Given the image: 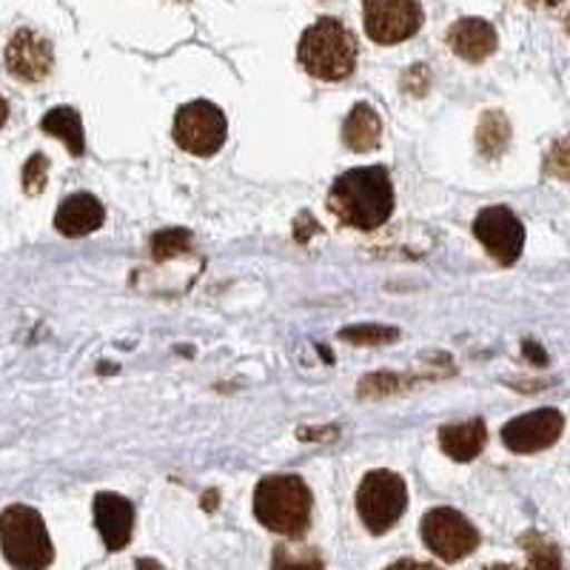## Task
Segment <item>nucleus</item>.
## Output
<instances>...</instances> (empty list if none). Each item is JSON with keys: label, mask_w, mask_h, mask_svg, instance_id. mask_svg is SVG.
Instances as JSON below:
<instances>
[{"label": "nucleus", "mask_w": 570, "mask_h": 570, "mask_svg": "<svg viewBox=\"0 0 570 570\" xmlns=\"http://www.w3.org/2000/svg\"><path fill=\"white\" fill-rule=\"evenodd\" d=\"M188 248H191V232H186V228H163V232L151 237V257H155V263L180 257Z\"/></svg>", "instance_id": "412c9836"}, {"label": "nucleus", "mask_w": 570, "mask_h": 570, "mask_svg": "<svg viewBox=\"0 0 570 570\" xmlns=\"http://www.w3.org/2000/svg\"><path fill=\"white\" fill-rule=\"evenodd\" d=\"M473 237L499 266H513L525 248V226L508 206H488L473 220Z\"/></svg>", "instance_id": "1a4fd4ad"}, {"label": "nucleus", "mask_w": 570, "mask_h": 570, "mask_svg": "<svg viewBox=\"0 0 570 570\" xmlns=\"http://www.w3.org/2000/svg\"><path fill=\"white\" fill-rule=\"evenodd\" d=\"M228 120L212 100H191L180 106L175 117V142L195 157H212L223 149Z\"/></svg>", "instance_id": "423d86ee"}, {"label": "nucleus", "mask_w": 570, "mask_h": 570, "mask_svg": "<svg viewBox=\"0 0 570 570\" xmlns=\"http://www.w3.org/2000/svg\"><path fill=\"white\" fill-rule=\"evenodd\" d=\"M488 570H517V568H511V564H491Z\"/></svg>", "instance_id": "2f4dec72"}, {"label": "nucleus", "mask_w": 570, "mask_h": 570, "mask_svg": "<svg viewBox=\"0 0 570 570\" xmlns=\"http://www.w3.org/2000/svg\"><path fill=\"white\" fill-rule=\"evenodd\" d=\"M217 505V493H206V511H214Z\"/></svg>", "instance_id": "7c9ffc66"}, {"label": "nucleus", "mask_w": 570, "mask_h": 570, "mask_svg": "<svg viewBox=\"0 0 570 570\" xmlns=\"http://www.w3.org/2000/svg\"><path fill=\"white\" fill-rule=\"evenodd\" d=\"M511 146V124L502 111H485L476 126V149L485 160H499Z\"/></svg>", "instance_id": "a211bd4d"}, {"label": "nucleus", "mask_w": 570, "mask_h": 570, "mask_svg": "<svg viewBox=\"0 0 570 570\" xmlns=\"http://www.w3.org/2000/svg\"><path fill=\"white\" fill-rule=\"evenodd\" d=\"M436 440H440V448L454 462H471L485 451L488 442V428L485 420L473 416L468 422H451V425H442L436 431Z\"/></svg>", "instance_id": "2eb2a0df"}, {"label": "nucleus", "mask_w": 570, "mask_h": 570, "mask_svg": "<svg viewBox=\"0 0 570 570\" xmlns=\"http://www.w3.org/2000/svg\"><path fill=\"white\" fill-rule=\"evenodd\" d=\"M46 180H49V160H46V155H32L27 160V166H23V191L27 195H40L46 188Z\"/></svg>", "instance_id": "b1692460"}, {"label": "nucleus", "mask_w": 570, "mask_h": 570, "mask_svg": "<svg viewBox=\"0 0 570 570\" xmlns=\"http://www.w3.org/2000/svg\"><path fill=\"white\" fill-rule=\"evenodd\" d=\"M422 542L442 562H460L480 548V531L454 508H431L422 517Z\"/></svg>", "instance_id": "0eeeda50"}, {"label": "nucleus", "mask_w": 570, "mask_h": 570, "mask_svg": "<svg viewBox=\"0 0 570 570\" xmlns=\"http://www.w3.org/2000/svg\"><path fill=\"white\" fill-rule=\"evenodd\" d=\"M137 570H163L155 559H137Z\"/></svg>", "instance_id": "c756f323"}, {"label": "nucleus", "mask_w": 570, "mask_h": 570, "mask_svg": "<svg viewBox=\"0 0 570 570\" xmlns=\"http://www.w3.org/2000/svg\"><path fill=\"white\" fill-rule=\"evenodd\" d=\"M314 497L303 476L277 473L266 476L254 488V517L266 531L285 539L305 537L312 525Z\"/></svg>", "instance_id": "f03ea898"}, {"label": "nucleus", "mask_w": 570, "mask_h": 570, "mask_svg": "<svg viewBox=\"0 0 570 570\" xmlns=\"http://www.w3.org/2000/svg\"><path fill=\"white\" fill-rule=\"evenodd\" d=\"M7 120H9V104H7V98L0 95V129L7 126Z\"/></svg>", "instance_id": "c85d7f7f"}, {"label": "nucleus", "mask_w": 570, "mask_h": 570, "mask_svg": "<svg viewBox=\"0 0 570 570\" xmlns=\"http://www.w3.org/2000/svg\"><path fill=\"white\" fill-rule=\"evenodd\" d=\"M91 513H95V528L100 531L106 551H124L135 531V505L129 499L120 493L100 491L91 502Z\"/></svg>", "instance_id": "f8f14e48"}, {"label": "nucleus", "mask_w": 570, "mask_h": 570, "mask_svg": "<svg viewBox=\"0 0 570 570\" xmlns=\"http://www.w3.org/2000/svg\"><path fill=\"white\" fill-rule=\"evenodd\" d=\"M522 548L528 553V564L522 570H564L562 553L553 542H548L539 533H525L522 537Z\"/></svg>", "instance_id": "6ab92c4d"}, {"label": "nucleus", "mask_w": 570, "mask_h": 570, "mask_svg": "<svg viewBox=\"0 0 570 570\" xmlns=\"http://www.w3.org/2000/svg\"><path fill=\"white\" fill-rule=\"evenodd\" d=\"M385 570H440V568L431 562H416V559H400V562L389 564Z\"/></svg>", "instance_id": "a878e982"}, {"label": "nucleus", "mask_w": 570, "mask_h": 570, "mask_svg": "<svg viewBox=\"0 0 570 570\" xmlns=\"http://www.w3.org/2000/svg\"><path fill=\"white\" fill-rule=\"evenodd\" d=\"M400 337V331L391 325H348L340 331V340L351 345H385L394 343Z\"/></svg>", "instance_id": "4be33fe9"}, {"label": "nucleus", "mask_w": 570, "mask_h": 570, "mask_svg": "<svg viewBox=\"0 0 570 570\" xmlns=\"http://www.w3.org/2000/svg\"><path fill=\"white\" fill-rule=\"evenodd\" d=\"M40 129L46 135L58 137L69 149L71 157H83L86 151V135H83V120H80V111L71 109V106H55L43 115L40 120Z\"/></svg>", "instance_id": "f3484780"}, {"label": "nucleus", "mask_w": 570, "mask_h": 570, "mask_svg": "<svg viewBox=\"0 0 570 570\" xmlns=\"http://www.w3.org/2000/svg\"><path fill=\"white\" fill-rule=\"evenodd\" d=\"M0 551L14 570H46L55 562L43 517L29 505H9L0 513Z\"/></svg>", "instance_id": "20e7f679"}, {"label": "nucleus", "mask_w": 570, "mask_h": 570, "mask_svg": "<svg viewBox=\"0 0 570 570\" xmlns=\"http://www.w3.org/2000/svg\"><path fill=\"white\" fill-rule=\"evenodd\" d=\"M106 220V208L89 191H80V195L66 197L58 206L55 214V228H58L63 237H86V234L98 232Z\"/></svg>", "instance_id": "4468645a"}, {"label": "nucleus", "mask_w": 570, "mask_h": 570, "mask_svg": "<svg viewBox=\"0 0 570 570\" xmlns=\"http://www.w3.org/2000/svg\"><path fill=\"white\" fill-rule=\"evenodd\" d=\"M448 46L456 58L468 63H485L497 52V29L485 18H462L448 29Z\"/></svg>", "instance_id": "ddd939ff"}, {"label": "nucleus", "mask_w": 570, "mask_h": 570, "mask_svg": "<svg viewBox=\"0 0 570 570\" xmlns=\"http://www.w3.org/2000/svg\"><path fill=\"white\" fill-rule=\"evenodd\" d=\"M420 0H363V27L374 43L396 46L422 29Z\"/></svg>", "instance_id": "6e6552de"}, {"label": "nucleus", "mask_w": 570, "mask_h": 570, "mask_svg": "<svg viewBox=\"0 0 570 570\" xmlns=\"http://www.w3.org/2000/svg\"><path fill=\"white\" fill-rule=\"evenodd\" d=\"M564 29H568V35H570V14H568V18H564Z\"/></svg>", "instance_id": "473e14b6"}, {"label": "nucleus", "mask_w": 570, "mask_h": 570, "mask_svg": "<svg viewBox=\"0 0 570 570\" xmlns=\"http://www.w3.org/2000/svg\"><path fill=\"white\" fill-rule=\"evenodd\" d=\"M7 71L20 83H40L52 75L55 69V49L52 43L35 29H18L9 38L7 52H3Z\"/></svg>", "instance_id": "9d476101"}, {"label": "nucleus", "mask_w": 570, "mask_h": 570, "mask_svg": "<svg viewBox=\"0 0 570 570\" xmlns=\"http://www.w3.org/2000/svg\"><path fill=\"white\" fill-rule=\"evenodd\" d=\"M356 38L343 20L320 18L305 29L297 43V58L312 78L340 83L356 69Z\"/></svg>", "instance_id": "7ed1b4c3"}, {"label": "nucleus", "mask_w": 570, "mask_h": 570, "mask_svg": "<svg viewBox=\"0 0 570 570\" xmlns=\"http://www.w3.org/2000/svg\"><path fill=\"white\" fill-rule=\"evenodd\" d=\"M400 376L391 374V371H380V374L365 376L360 383V396H389L400 391Z\"/></svg>", "instance_id": "393cba45"}, {"label": "nucleus", "mask_w": 570, "mask_h": 570, "mask_svg": "<svg viewBox=\"0 0 570 570\" xmlns=\"http://www.w3.org/2000/svg\"><path fill=\"white\" fill-rule=\"evenodd\" d=\"M331 212L337 220L360 232H374L385 226L394 214V183L385 166L348 169L331 183Z\"/></svg>", "instance_id": "f257e3e1"}, {"label": "nucleus", "mask_w": 570, "mask_h": 570, "mask_svg": "<svg viewBox=\"0 0 570 570\" xmlns=\"http://www.w3.org/2000/svg\"><path fill=\"white\" fill-rule=\"evenodd\" d=\"M525 356L531 360L533 365H539V368H542V365H548V354L542 351V345L525 343Z\"/></svg>", "instance_id": "bb28decb"}, {"label": "nucleus", "mask_w": 570, "mask_h": 570, "mask_svg": "<svg viewBox=\"0 0 570 570\" xmlns=\"http://www.w3.org/2000/svg\"><path fill=\"white\" fill-rule=\"evenodd\" d=\"M272 570H325V562L317 548H288V544H277L274 548Z\"/></svg>", "instance_id": "aec40b11"}, {"label": "nucleus", "mask_w": 570, "mask_h": 570, "mask_svg": "<svg viewBox=\"0 0 570 570\" xmlns=\"http://www.w3.org/2000/svg\"><path fill=\"white\" fill-rule=\"evenodd\" d=\"M525 3L533 9H553V7H559L562 0H525Z\"/></svg>", "instance_id": "cd10ccee"}, {"label": "nucleus", "mask_w": 570, "mask_h": 570, "mask_svg": "<svg viewBox=\"0 0 570 570\" xmlns=\"http://www.w3.org/2000/svg\"><path fill=\"white\" fill-rule=\"evenodd\" d=\"M383 140V120L371 104H356L343 124V142L351 151H371Z\"/></svg>", "instance_id": "dca6fc26"}, {"label": "nucleus", "mask_w": 570, "mask_h": 570, "mask_svg": "<svg viewBox=\"0 0 570 570\" xmlns=\"http://www.w3.org/2000/svg\"><path fill=\"white\" fill-rule=\"evenodd\" d=\"M544 171L557 180L570 183V137H562L551 146L548 157H544Z\"/></svg>", "instance_id": "5701e85b"}, {"label": "nucleus", "mask_w": 570, "mask_h": 570, "mask_svg": "<svg viewBox=\"0 0 570 570\" xmlns=\"http://www.w3.org/2000/svg\"><path fill=\"white\" fill-rule=\"evenodd\" d=\"M405 508H409V488L400 473L389 468L365 473L356 491V513L374 537L389 533L402 519Z\"/></svg>", "instance_id": "39448f33"}, {"label": "nucleus", "mask_w": 570, "mask_h": 570, "mask_svg": "<svg viewBox=\"0 0 570 570\" xmlns=\"http://www.w3.org/2000/svg\"><path fill=\"white\" fill-rule=\"evenodd\" d=\"M564 431V416L557 409H539L531 414L513 416L502 428V442L513 454H539L544 448L557 445Z\"/></svg>", "instance_id": "9b49d317"}]
</instances>
